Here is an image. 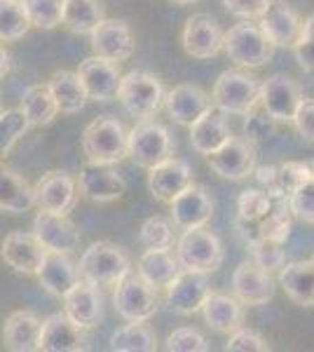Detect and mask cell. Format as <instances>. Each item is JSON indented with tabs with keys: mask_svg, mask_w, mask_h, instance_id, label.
<instances>
[{
	"mask_svg": "<svg viewBox=\"0 0 314 352\" xmlns=\"http://www.w3.org/2000/svg\"><path fill=\"white\" fill-rule=\"evenodd\" d=\"M199 312L204 317V324L214 329L216 333L230 336L232 331L244 327V303L237 296H230V294L209 292Z\"/></svg>",
	"mask_w": 314,
	"mask_h": 352,
	"instance_id": "4316f807",
	"label": "cell"
},
{
	"mask_svg": "<svg viewBox=\"0 0 314 352\" xmlns=\"http://www.w3.org/2000/svg\"><path fill=\"white\" fill-rule=\"evenodd\" d=\"M204 157H207L211 172L227 181L249 179L256 169V160H258L256 146L244 139V136H230L221 148H216Z\"/></svg>",
	"mask_w": 314,
	"mask_h": 352,
	"instance_id": "9c48e42d",
	"label": "cell"
},
{
	"mask_svg": "<svg viewBox=\"0 0 314 352\" xmlns=\"http://www.w3.org/2000/svg\"><path fill=\"white\" fill-rule=\"evenodd\" d=\"M124 184L122 174H117V169H113V164H92L80 169L78 176V190L87 197L89 202L106 204L113 200H120L124 195Z\"/></svg>",
	"mask_w": 314,
	"mask_h": 352,
	"instance_id": "ffe728a7",
	"label": "cell"
},
{
	"mask_svg": "<svg viewBox=\"0 0 314 352\" xmlns=\"http://www.w3.org/2000/svg\"><path fill=\"white\" fill-rule=\"evenodd\" d=\"M113 305L124 322H148L159 308L157 289H153L139 275H127L115 285Z\"/></svg>",
	"mask_w": 314,
	"mask_h": 352,
	"instance_id": "ba28073f",
	"label": "cell"
},
{
	"mask_svg": "<svg viewBox=\"0 0 314 352\" xmlns=\"http://www.w3.org/2000/svg\"><path fill=\"white\" fill-rule=\"evenodd\" d=\"M258 26L272 47H293L300 36L302 19L287 0H270L258 16Z\"/></svg>",
	"mask_w": 314,
	"mask_h": 352,
	"instance_id": "ac0fdd59",
	"label": "cell"
},
{
	"mask_svg": "<svg viewBox=\"0 0 314 352\" xmlns=\"http://www.w3.org/2000/svg\"><path fill=\"white\" fill-rule=\"evenodd\" d=\"M76 73L89 101L106 104V101H113L117 96V85L122 73H120V64H115V61H108L104 56L94 54L80 61Z\"/></svg>",
	"mask_w": 314,
	"mask_h": 352,
	"instance_id": "7c38bea8",
	"label": "cell"
},
{
	"mask_svg": "<svg viewBox=\"0 0 314 352\" xmlns=\"http://www.w3.org/2000/svg\"><path fill=\"white\" fill-rule=\"evenodd\" d=\"M82 151L92 164H117L127 157V132L113 116H99L82 134Z\"/></svg>",
	"mask_w": 314,
	"mask_h": 352,
	"instance_id": "277c9868",
	"label": "cell"
},
{
	"mask_svg": "<svg viewBox=\"0 0 314 352\" xmlns=\"http://www.w3.org/2000/svg\"><path fill=\"white\" fill-rule=\"evenodd\" d=\"M36 277L45 292L52 294V296L64 298V294L80 280V272L78 265L71 263L68 254L47 252L36 272Z\"/></svg>",
	"mask_w": 314,
	"mask_h": 352,
	"instance_id": "f546056e",
	"label": "cell"
},
{
	"mask_svg": "<svg viewBox=\"0 0 314 352\" xmlns=\"http://www.w3.org/2000/svg\"><path fill=\"white\" fill-rule=\"evenodd\" d=\"M176 258H179L181 268L186 270L214 272L223 263V244L218 235H214L204 226L186 228L176 242Z\"/></svg>",
	"mask_w": 314,
	"mask_h": 352,
	"instance_id": "52a82bcc",
	"label": "cell"
},
{
	"mask_svg": "<svg viewBox=\"0 0 314 352\" xmlns=\"http://www.w3.org/2000/svg\"><path fill=\"white\" fill-rule=\"evenodd\" d=\"M244 139L251 141V144H260V141H267L277 129V120L270 116L265 109L260 106V101L254 106L251 111L244 113Z\"/></svg>",
	"mask_w": 314,
	"mask_h": 352,
	"instance_id": "60d3db41",
	"label": "cell"
},
{
	"mask_svg": "<svg viewBox=\"0 0 314 352\" xmlns=\"http://www.w3.org/2000/svg\"><path fill=\"white\" fill-rule=\"evenodd\" d=\"M260 85L244 71H223L211 89V104L225 116H244L258 104Z\"/></svg>",
	"mask_w": 314,
	"mask_h": 352,
	"instance_id": "8992f818",
	"label": "cell"
},
{
	"mask_svg": "<svg viewBox=\"0 0 314 352\" xmlns=\"http://www.w3.org/2000/svg\"><path fill=\"white\" fill-rule=\"evenodd\" d=\"M251 256H254V263L260 265L262 270L272 272L279 270L284 263H287V254L282 249V242H272V240H260L249 244Z\"/></svg>",
	"mask_w": 314,
	"mask_h": 352,
	"instance_id": "f6af8a7d",
	"label": "cell"
},
{
	"mask_svg": "<svg viewBox=\"0 0 314 352\" xmlns=\"http://www.w3.org/2000/svg\"><path fill=\"white\" fill-rule=\"evenodd\" d=\"M87 329L78 327L66 312H54L40 327L38 350L43 352H82L87 350Z\"/></svg>",
	"mask_w": 314,
	"mask_h": 352,
	"instance_id": "e0dca14e",
	"label": "cell"
},
{
	"mask_svg": "<svg viewBox=\"0 0 314 352\" xmlns=\"http://www.w3.org/2000/svg\"><path fill=\"white\" fill-rule=\"evenodd\" d=\"M223 50L227 59L239 68H260L270 64L275 54L272 43L265 38L260 26L254 24V19H242L223 33Z\"/></svg>",
	"mask_w": 314,
	"mask_h": 352,
	"instance_id": "7a4b0ae2",
	"label": "cell"
},
{
	"mask_svg": "<svg viewBox=\"0 0 314 352\" xmlns=\"http://www.w3.org/2000/svg\"><path fill=\"white\" fill-rule=\"evenodd\" d=\"M89 43L96 56H104L108 61L124 64L134 54V36L127 21L122 19H101L92 33H89Z\"/></svg>",
	"mask_w": 314,
	"mask_h": 352,
	"instance_id": "9a60e30c",
	"label": "cell"
},
{
	"mask_svg": "<svg viewBox=\"0 0 314 352\" xmlns=\"http://www.w3.org/2000/svg\"><path fill=\"white\" fill-rule=\"evenodd\" d=\"M293 52H295V61L300 64V68L314 71V12L302 21L300 36H298V41L293 43Z\"/></svg>",
	"mask_w": 314,
	"mask_h": 352,
	"instance_id": "c3c4849f",
	"label": "cell"
},
{
	"mask_svg": "<svg viewBox=\"0 0 314 352\" xmlns=\"http://www.w3.org/2000/svg\"><path fill=\"white\" fill-rule=\"evenodd\" d=\"M139 242L146 252H167L174 247V223L164 217H150L141 226Z\"/></svg>",
	"mask_w": 314,
	"mask_h": 352,
	"instance_id": "f35d334b",
	"label": "cell"
},
{
	"mask_svg": "<svg viewBox=\"0 0 314 352\" xmlns=\"http://www.w3.org/2000/svg\"><path fill=\"white\" fill-rule=\"evenodd\" d=\"M230 136H232V129H230V122H227L225 113L214 109V106L190 124V144L199 155H209V153H214L216 148H221Z\"/></svg>",
	"mask_w": 314,
	"mask_h": 352,
	"instance_id": "83f0119b",
	"label": "cell"
},
{
	"mask_svg": "<svg viewBox=\"0 0 314 352\" xmlns=\"http://www.w3.org/2000/svg\"><path fill=\"white\" fill-rule=\"evenodd\" d=\"M31 232L38 237L47 252L56 254H71L80 244V230L68 217L49 212H38L33 219Z\"/></svg>",
	"mask_w": 314,
	"mask_h": 352,
	"instance_id": "44dd1931",
	"label": "cell"
},
{
	"mask_svg": "<svg viewBox=\"0 0 314 352\" xmlns=\"http://www.w3.org/2000/svg\"><path fill=\"white\" fill-rule=\"evenodd\" d=\"M164 94L167 89L157 76L146 71H129L127 76L120 78L115 99H120V104L129 116L146 120V118L157 116V111L164 104Z\"/></svg>",
	"mask_w": 314,
	"mask_h": 352,
	"instance_id": "3957f363",
	"label": "cell"
},
{
	"mask_svg": "<svg viewBox=\"0 0 314 352\" xmlns=\"http://www.w3.org/2000/svg\"><path fill=\"white\" fill-rule=\"evenodd\" d=\"M270 207H272V197L267 195L265 190L249 188V190H244L237 200V217L256 221V219L265 217Z\"/></svg>",
	"mask_w": 314,
	"mask_h": 352,
	"instance_id": "bcb514c9",
	"label": "cell"
},
{
	"mask_svg": "<svg viewBox=\"0 0 314 352\" xmlns=\"http://www.w3.org/2000/svg\"><path fill=\"white\" fill-rule=\"evenodd\" d=\"M167 350L169 352H207V338L192 327H181L176 331L169 333L167 338Z\"/></svg>",
	"mask_w": 314,
	"mask_h": 352,
	"instance_id": "7dc6e473",
	"label": "cell"
},
{
	"mask_svg": "<svg viewBox=\"0 0 314 352\" xmlns=\"http://www.w3.org/2000/svg\"><path fill=\"white\" fill-rule=\"evenodd\" d=\"M181 272V263L169 252H144L136 265V275L148 282L153 289H167L176 275Z\"/></svg>",
	"mask_w": 314,
	"mask_h": 352,
	"instance_id": "836d02e7",
	"label": "cell"
},
{
	"mask_svg": "<svg viewBox=\"0 0 314 352\" xmlns=\"http://www.w3.org/2000/svg\"><path fill=\"white\" fill-rule=\"evenodd\" d=\"M148 188H150L153 197L159 202H171L181 190H186L192 184V169L186 160L179 157H167L155 167L148 169Z\"/></svg>",
	"mask_w": 314,
	"mask_h": 352,
	"instance_id": "d4e9b609",
	"label": "cell"
},
{
	"mask_svg": "<svg viewBox=\"0 0 314 352\" xmlns=\"http://www.w3.org/2000/svg\"><path fill=\"white\" fill-rule=\"evenodd\" d=\"M209 292H211L209 272L181 268V272L167 287V303L176 315L190 317V315H195V312H199Z\"/></svg>",
	"mask_w": 314,
	"mask_h": 352,
	"instance_id": "5bb4252c",
	"label": "cell"
},
{
	"mask_svg": "<svg viewBox=\"0 0 314 352\" xmlns=\"http://www.w3.org/2000/svg\"><path fill=\"white\" fill-rule=\"evenodd\" d=\"M31 26L36 28H56L61 24V5L64 0H21Z\"/></svg>",
	"mask_w": 314,
	"mask_h": 352,
	"instance_id": "b9f144b4",
	"label": "cell"
},
{
	"mask_svg": "<svg viewBox=\"0 0 314 352\" xmlns=\"http://www.w3.org/2000/svg\"><path fill=\"white\" fill-rule=\"evenodd\" d=\"M171 207V223L176 228H199L207 226L214 217V197L204 186L190 184L186 190H181L174 200L169 202Z\"/></svg>",
	"mask_w": 314,
	"mask_h": 352,
	"instance_id": "2e32d148",
	"label": "cell"
},
{
	"mask_svg": "<svg viewBox=\"0 0 314 352\" xmlns=\"http://www.w3.org/2000/svg\"><path fill=\"white\" fill-rule=\"evenodd\" d=\"M111 350L115 352H155L157 333L146 322H127L111 336Z\"/></svg>",
	"mask_w": 314,
	"mask_h": 352,
	"instance_id": "8d00e7d4",
	"label": "cell"
},
{
	"mask_svg": "<svg viewBox=\"0 0 314 352\" xmlns=\"http://www.w3.org/2000/svg\"><path fill=\"white\" fill-rule=\"evenodd\" d=\"M279 285L300 308H314V261H291L279 268Z\"/></svg>",
	"mask_w": 314,
	"mask_h": 352,
	"instance_id": "f1b7e54d",
	"label": "cell"
},
{
	"mask_svg": "<svg viewBox=\"0 0 314 352\" xmlns=\"http://www.w3.org/2000/svg\"><path fill=\"white\" fill-rule=\"evenodd\" d=\"M28 132V122L19 109L0 111V157L14 148V144Z\"/></svg>",
	"mask_w": 314,
	"mask_h": 352,
	"instance_id": "7bdbcfd3",
	"label": "cell"
},
{
	"mask_svg": "<svg viewBox=\"0 0 314 352\" xmlns=\"http://www.w3.org/2000/svg\"><path fill=\"white\" fill-rule=\"evenodd\" d=\"M127 155L139 167L150 169L174 155V139L162 122L146 118L127 132Z\"/></svg>",
	"mask_w": 314,
	"mask_h": 352,
	"instance_id": "5b68a950",
	"label": "cell"
},
{
	"mask_svg": "<svg viewBox=\"0 0 314 352\" xmlns=\"http://www.w3.org/2000/svg\"><path fill=\"white\" fill-rule=\"evenodd\" d=\"M10 68H12V56H10L8 50L0 45V80H3L5 76L10 73Z\"/></svg>",
	"mask_w": 314,
	"mask_h": 352,
	"instance_id": "f5cc1de1",
	"label": "cell"
},
{
	"mask_svg": "<svg viewBox=\"0 0 314 352\" xmlns=\"http://www.w3.org/2000/svg\"><path fill=\"white\" fill-rule=\"evenodd\" d=\"M101 19L104 8L99 0H64L61 5V24L76 36H89Z\"/></svg>",
	"mask_w": 314,
	"mask_h": 352,
	"instance_id": "e575fe53",
	"label": "cell"
},
{
	"mask_svg": "<svg viewBox=\"0 0 314 352\" xmlns=\"http://www.w3.org/2000/svg\"><path fill=\"white\" fill-rule=\"evenodd\" d=\"M291 122H293L295 132L300 134L302 141L314 144V99H302Z\"/></svg>",
	"mask_w": 314,
	"mask_h": 352,
	"instance_id": "f907efd6",
	"label": "cell"
},
{
	"mask_svg": "<svg viewBox=\"0 0 314 352\" xmlns=\"http://www.w3.org/2000/svg\"><path fill=\"white\" fill-rule=\"evenodd\" d=\"M314 174V160L298 162L291 160L284 164H277V188H275V200H282L289 192H293L305 179H310Z\"/></svg>",
	"mask_w": 314,
	"mask_h": 352,
	"instance_id": "ab89813d",
	"label": "cell"
},
{
	"mask_svg": "<svg viewBox=\"0 0 314 352\" xmlns=\"http://www.w3.org/2000/svg\"><path fill=\"white\" fill-rule=\"evenodd\" d=\"M183 50L195 59H211L223 50L221 24L211 14H192L181 33Z\"/></svg>",
	"mask_w": 314,
	"mask_h": 352,
	"instance_id": "603a6c76",
	"label": "cell"
},
{
	"mask_svg": "<svg viewBox=\"0 0 314 352\" xmlns=\"http://www.w3.org/2000/svg\"><path fill=\"white\" fill-rule=\"evenodd\" d=\"M270 0H223V8L239 19H258Z\"/></svg>",
	"mask_w": 314,
	"mask_h": 352,
	"instance_id": "816d5d0a",
	"label": "cell"
},
{
	"mask_svg": "<svg viewBox=\"0 0 314 352\" xmlns=\"http://www.w3.org/2000/svg\"><path fill=\"white\" fill-rule=\"evenodd\" d=\"M40 317L33 310H16L5 320L3 324V340L5 348L12 352H33L38 350L40 338Z\"/></svg>",
	"mask_w": 314,
	"mask_h": 352,
	"instance_id": "4dcf8cb0",
	"label": "cell"
},
{
	"mask_svg": "<svg viewBox=\"0 0 314 352\" xmlns=\"http://www.w3.org/2000/svg\"><path fill=\"white\" fill-rule=\"evenodd\" d=\"M33 207V186L19 172L0 162V212L26 214Z\"/></svg>",
	"mask_w": 314,
	"mask_h": 352,
	"instance_id": "1f68e13d",
	"label": "cell"
},
{
	"mask_svg": "<svg viewBox=\"0 0 314 352\" xmlns=\"http://www.w3.org/2000/svg\"><path fill=\"white\" fill-rule=\"evenodd\" d=\"M211 106H214L211 104V96L199 85L192 82L176 85L174 89H169L164 94V109H167L169 118L176 124H183V127H190Z\"/></svg>",
	"mask_w": 314,
	"mask_h": 352,
	"instance_id": "484cf974",
	"label": "cell"
},
{
	"mask_svg": "<svg viewBox=\"0 0 314 352\" xmlns=\"http://www.w3.org/2000/svg\"><path fill=\"white\" fill-rule=\"evenodd\" d=\"M174 5H192V3H199V0H169Z\"/></svg>",
	"mask_w": 314,
	"mask_h": 352,
	"instance_id": "db71d44e",
	"label": "cell"
},
{
	"mask_svg": "<svg viewBox=\"0 0 314 352\" xmlns=\"http://www.w3.org/2000/svg\"><path fill=\"white\" fill-rule=\"evenodd\" d=\"M78 195V181L61 169L43 174V179H38V184L33 186V200L40 212L61 214V217H68L76 209Z\"/></svg>",
	"mask_w": 314,
	"mask_h": 352,
	"instance_id": "30bf717a",
	"label": "cell"
},
{
	"mask_svg": "<svg viewBox=\"0 0 314 352\" xmlns=\"http://www.w3.org/2000/svg\"><path fill=\"white\" fill-rule=\"evenodd\" d=\"M78 272L82 280L96 287H115L131 272V261L122 247L108 240H99L85 249L78 263Z\"/></svg>",
	"mask_w": 314,
	"mask_h": 352,
	"instance_id": "6da1fadb",
	"label": "cell"
},
{
	"mask_svg": "<svg viewBox=\"0 0 314 352\" xmlns=\"http://www.w3.org/2000/svg\"><path fill=\"white\" fill-rule=\"evenodd\" d=\"M64 312L82 329H94L104 317V300L99 287L80 280L64 294Z\"/></svg>",
	"mask_w": 314,
	"mask_h": 352,
	"instance_id": "cb8c5ba5",
	"label": "cell"
},
{
	"mask_svg": "<svg viewBox=\"0 0 314 352\" xmlns=\"http://www.w3.org/2000/svg\"><path fill=\"white\" fill-rule=\"evenodd\" d=\"M227 352H270V345L260 333L251 331V329L239 327L237 331L230 333V340L225 343Z\"/></svg>",
	"mask_w": 314,
	"mask_h": 352,
	"instance_id": "681fc988",
	"label": "cell"
},
{
	"mask_svg": "<svg viewBox=\"0 0 314 352\" xmlns=\"http://www.w3.org/2000/svg\"><path fill=\"white\" fill-rule=\"evenodd\" d=\"M47 89L52 92L59 113H66V116H76L89 101L76 71H54L47 80Z\"/></svg>",
	"mask_w": 314,
	"mask_h": 352,
	"instance_id": "d6a6232c",
	"label": "cell"
},
{
	"mask_svg": "<svg viewBox=\"0 0 314 352\" xmlns=\"http://www.w3.org/2000/svg\"><path fill=\"white\" fill-rule=\"evenodd\" d=\"M287 204L293 217H298L305 223H314V174L302 181L293 192H289Z\"/></svg>",
	"mask_w": 314,
	"mask_h": 352,
	"instance_id": "ee69618b",
	"label": "cell"
},
{
	"mask_svg": "<svg viewBox=\"0 0 314 352\" xmlns=\"http://www.w3.org/2000/svg\"><path fill=\"white\" fill-rule=\"evenodd\" d=\"M291 209L287 204V197L282 200H272V207L267 209L265 217L256 219V221H249V219H239L235 221V228L239 232L244 242L254 244V242H260V240H272V242H287L289 235H291Z\"/></svg>",
	"mask_w": 314,
	"mask_h": 352,
	"instance_id": "8fae6325",
	"label": "cell"
},
{
	"mask_svg": "<svg viewBox=\"0 0 314 352\" xmlns=\"http://www.w3.org/2000/svg\"><path fill=\"white\" fill-rule=\"evenodd\" d=\"M232 294L249 308L265 305L275 298V280L272 272L262 270L254 261H244L232 272Z\"/></svg>",
	"mask_w": 314,
	"mask_h": 352,
	"instance_id": "7402d4cb",
	"label": "cell"
},
{
	"mask_svg": "<svg viewBox=\"0 0 314 352\" xmlns=\"http://www.w3.org/2000/svg\"><path fill=\"white\" fill-rule=\"evenodd\" d=\"M45 254H47V249L40 244L33 232L12 230L0 242V258L21 275H36Z\"/></svg>",
	"mask_w": 314,
	"mask_h": 352,
	"instance_id": "d6986e66",
	"label": "cell"
},
{
	"mask_svg": "<svg viewBox=\"0 0 314 352\" xmlns=\"http://www.w3.org/2000/svg\"><path fill=\"white\" fill-rule=\"evenodd\" d=\"M260 106L275 118L277 122H291L302 101L300 85L291 76L275 73L260 85Z\"/></svg>",
	"mask_w": 314,
	"mask_h": 352,
	"instance_id": "4fadbf2b",
	"label": "cell"
},
{
	"mask_svg": "<svg viewBox=\"0 0 314 352\" xmlns=\"http://www.w3.org/2000/svg\"><path fill=\"white\" fill-rule=\"evenodd\" d=\"M31 21L21 0H0V43H14L28 33Z\"/></svg>",
	"mask_w": 314,
	"mask_h": 352,
	"instance_id": "74e56055",
	"label": "cell"
},
{
	"mask_svg": "<svg viewBox=\"0 0 314 352\" xmlns=\"http://www.w3.org/2000/svg\"><path fill=\"white\" fill-rule=\"evenodd\" d=\"M19 111L24 113L28 127H45V124H49L59 116V109H56L47 85H31V87L21 94Z\"/></svg>",
	"mask_w": 314,
	"mask_h": 352,
	"instance_id": "d590c367",
	"label": "cell"
}]
</instances>
